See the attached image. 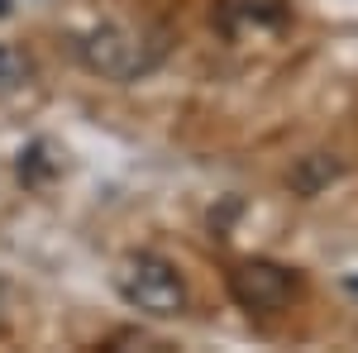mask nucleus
Returning <instances> with one entry per match:
<instances>
[{"label":"nucleus","mask_w":358,"mask_h":353,"mask_svg":"<svg viewBox=\"0 0 358 353\" xmlns=\"http://www.w3.org/2000/svg\"><path fill=\"white\" fill-rule=\"evenodd\" d=\"M77 53L91 72H101L110 82H138L163 62L167 34L153 24H101L77 38Z\"/></svg>","instance_id":"obj_1"},{"label":"nucleus","mask_w":358,"mask_h":353,"mask_svg":"<svg viewBox=\"0 0 358 353\" xmlns=\"http://www.w3.org/2000/svg\"><path fill=\"white\" fill-rule=\"evenodd\" d=\"M115 287L134 310L153 315V320H177L187 310V282L163 253H129L115 268Z\"/></svg>","instance_id":"obj_2"},{"label":"nucleus","mask_w":358,"mask_h":353,"mask_svg":"<svg viewBox=\"0 0 358 353\" xmlns=\"http://www.w3.org/2000/svg\"><path fill=\"white\" fill-rule=\"evenodd\" d=\"M229 296L248 315H277L296 296V272L282 268V263H268V258H248L229 272Z\"/></svg>","instance_id":"obj_3"},{"label":"nucleus","mask_w":358,"mask_h":353,"mask_svg":"<svg viewBox=\"0 0 358 353\" xmlns=\"http://www.w3.org/2000/svg\"><path fill=\"white\" fill-rule=\"evenodd\" d=\"M215 24L224 38H248V34H277L292 24V10L282 0H220Z\"/></svg>","instance_id":"obj_4"},{"label":"nucleus","mask_w":358,"mask_h":353,"mask_svg":"<svg viewBox=\"0 0 358 353\" xmlns=\"http://www.w3.org/2000/svg\"><path fill=\"white\" fill-rule=\"evenodd\" d=\"M29 77H34V62H29L15 43H0V96L29 86Z\"/></svg>","instance_id":"obj_5"},{"label":"nucleus","mask_w":358,"mask_h":353,"mask_svg":"<svg viewBox=\"0 0 358 353\" xmlns=\"http://www.w3.org/2000/svg\"><path fill=\"white\" fill-rule=\"evenodd\" d=\"M20 177H29V182L53 177V163H43V143H34L29 153H20Z\"/></svg>","instance_id":"obj_6"},{"label":"nucleus","mask_w":358,"mask_h":353,"mask_svg":"<svg viewBox=\"0 0 358 353\" xmlns=\"http://www.w3.org/2000/svg\"><path fill=\"white\" fill-rule=\"evenodd\" d=\"M344 287H349V291H354V296H358V272H354V277H349V282H344Z\"/></svg>","instance_id":"obj_7"},{"label":"nucleus","mask_w":358,"mask_h":353,"mask_svg":"<svg viewBox=\"0 0 358 353\" xmlns=\"http://www.w3.org/2000/svg\"><path fill=\"white\" fill-rule=\"evenodd\" d=\"M5 15H10V0H0V20H5Z\"/></svg>","instance_id":"obj_8"},{"label":"nucleus","mask_w":358,"mask_h":353,"mask_svg":"<svg viewBox=\"0 0 358 353\" xmlns=\"http://www.w3.org/2000/svg\"><path fill=\"white\" fill-rule=\"evenodd\" d=\"M0 301H5V287H0Z\"/></svg>","instance_id":"obj_9"}]
</instances>
